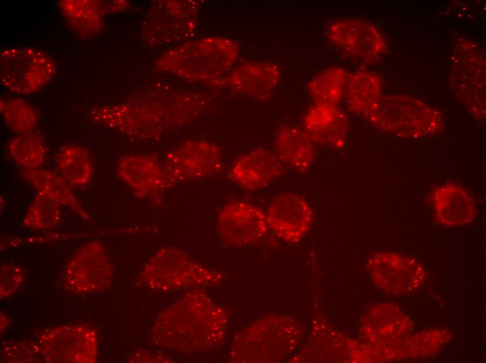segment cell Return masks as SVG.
<instances>
[{"label":"cell","instance_id":"cell-1","mask_svg":"<svg viewBox=\"0 0 486 363\" xmlns=\"http://www.w3.org/2000/svg\"><path fill=\"white\" fill-rule=\"evenodd\" d=\"M201 96L175 90L152 91L120 103L96 105L90 119L138 140L159 138L167 131L192 121L203 110Z\"/></svg>","mask_w":486,"mask_h":363},{"label":"cell","instance_id":"cell-2","mask_svg":"<svg viewBox=\"0 0 486 363\" xmlns=\"http://www.w3.org/2000/svg\"><path fill=\"white\" fill-rule=\"evenodd\" d=\"M227 325L223 308L205 291L193 290L158 316L152 337L158 346L168 350L202 352L223 343Z\"/></svg>","mask_w":486,"mask_h":363},{"label":"cell","instance_id":"cell-3","mask_svg":"<svg viewBox=\"0 0 486 363\" xmlns=\"http://www.w3.org/2000/svg\"><path fill=\"white\" fill-rule=\"evenodd\" d=\"M240 55L238 43L225 36L188 40L163 53L156 68L182 79L210 84L226 75Z\"/></svg>","mask_w":486,"mask_h":363},{"label":"cell","instance_id":"cell-4","mask_svg":"<svg viewBox=\"0 0 486 363\" xmlns=\"http://www.w3.org/2000/svg\"><path fill=\"white\" fill-rule=\"evenodd\" d=\"M301 332L297 323L283 316L263 318L238 332L230 357L236 362H274L294 350Z\"/></svg>","mask_w":486,"mask_h":363},{"label":"cell","instance_id":"cell-5","mask_svg":"<svg viewBox=\"0 0 486 363\" xmlns=\"http://www.w3.org/2000/svg\"><path fill=\"white\" fill-rule=\"evenodd\" d=\"M366 120L381 131L408 139L434 135L443 127V118L438 110L405 95L382 96Z\"/></svg>","mask_w":486,"mask_h":363},{"label":"cell","instance_id":"cell-6","mask_svg":"<svg viewBox=\"0 0 486 363\" xmlns=\"http://www.w3.org/2000/svg\"><path fill=\"white\" fill-rule=\"evenodd\" d=\"M142 278L152 289L171 291L214 286L219 283L221 275L179 249L165 247L149 260Z\"/></svg>","mask_w":486,"mask_h":363},{"label":"cell","instance_id":"cell-7","mask_svg":"<svg viewBox=\"0 0 486 363\" xmlns=\"http://www.w3.org/2000/svg\"><path fill=\"white\" fill-rule=\"evenodd\" d=\"M200 9L201 3L194 0L154 2L141 25L142 39L153 46L188 41L196 32Z\"/></svg>","mask_w":486,"mask_h":363},{"label":"cell","instance_id":"cell-8","mask_svg":"<svg viewBox=\"0 0 486 363\" xmlns=\"http://www.w3.org/2000/svg\"><path fill=\"white\" fill-rule=\"evenodd\" d=\"M57 64L47 52L30 47H9L0 52V80L8 91L27 95L54 77Z\"/></svg>","mask_w":486,"mask_h":363},{"label":"cell","instance_id":"cell-9","mask_svg":"<svg viewBox=\"0 0 486 363\" xmlns=\"http://www.w3.org/2000/svg\"><path fill=\"white\" fill-rule=\"evenodd\" d=\"M223 165L222 152L215 144L204 140L184 142L170 150L163 163L165 188L214 176Z\"/></svg>","mask_w":486,"mask_h":363},{"label":"cell","instance_id":"cell-10","mask_svg":"<svg viewBox=\"0 0 486 363\" xmlns=\"http://www.w3.org/2000/svg\"><path fill=\"white\" fill-rule=\"evenodd\" d=\"M485 55L470 41L456 48L452 62V86L460 101L480 119L485 114Z\"/></svg>","mask_w":486,"mask_h":363},{"label":"cell","instance_id":"cell-11","mask_svg":"<svg viewBox=\"0 0 486 363\" xmlns=\"http://www.w3.org/2000/svg\"><path fill=\"white\" fill-rule=\"evenodd\" d=\"M367 269L374 283L384 292L401 295L420 288L426 281L423 265L410 256L378 252L368 260Z\"/></svg>","mask_w":486,"mask_h":363},{"label":"cell","instance_id":"cell-12","mask_svg":"<svg viewBox=\"0 0 486 363\" xmlns=\"http://www.w3.org/2000/svg\"><path fill=\"white\" fill-rule=\"evenodd\" d=\"M328 40L348 56L364 62L378 59L385 51V41L370 22L360 18H343L327 28Z\"/></svg>","mask_w":486,"mask_h":363},{"label":"cell","instance_id":"cell-13","mask_svg":"<svg viewBox=\"0 0 486 363\" xmlns=\"http://www.w3.org/2000/svg\"><path fill=\"white\" fill-rule=\"evenodd\" d=\"M112 277V263L105 248L98 241L89 242L70 258L66 267L69 286L83 292L106 288Z\"/></svg>","mask_w":486,"mask_h":363},{"label":"cell","instance_id":"cell-14","mask_svg":"<svg viewBox=\"0 0 486 363\" xmlns=\"http://www.w3.org/2000/svg\"><path fill=\"white\" fill-rule=\"evenodd\" d=\"M217 225L223 241L237 247L258 243L269 228L265 213L243 200H233L223 206L219 213Z\"/></svg>","mask_w":486,"mask_h":363},{"label":"cell","instance_id":"cell-15","mask_svg":"<svg viewBox=\"0 0 486 363\" xmlns=\"http://www.w3.org/2000/svg\"><path fill=\"white\" fill-rule=\"evenodd\" d=\"M95 332L81 325H68L45 332L40 339L45 359L54 362H91L96 360Z\"/></svg>","mask_w":486,"mask_h":363},{"label":"cell","instance_id":"cell-16","mask_svg":"<svg viewBox=\"0 0 486 363\" xmlns=\"http://www.w3.org/2000/svg\"><path fill=\"white\" fill-rule=\"evenodd\" d=\"M265 216L269 228L280 239L289 244H297L310 228L313 212L302 196L284 193L271 201Z\"/></svg>","mask_w":486,"mask_h":363},{"label":"cell","instance_id":"cell-17","mask_svg":"<svg viewBox=\"0 0 486 363\" xmlns=\"http://www.w3.org/2000/svg\"><path fill=\"white\" fill-rule=\"evenodd\" d=\"M280 68L274 62L249 61L232 68L211 83L257 100L270 97L280 80Z\"/></svg>","mask_w":486,"mask_h":363},{"label":"cell","instance_id":"cell-18","mask_svg":"<svg viewBox=\"0 0 486 363\" xmlns=\"http://www.w3.org/2000/svg\"><path fill=\"white\" fill-rule=\"evenodd\" d=\"M119 178L139 198H152L166 189L163 163L150 154H127L117 164Z\"/></svg>","mask_w":486,"mask_h":363},{"label":"cell","instance_id":"cell-19","mask_svg":"<svg viewBox=\"0 0 486 363\" xmlns=\"http://www.w3.org/2000/svg\"><path fill=\"white\" fill-rule=\"evenodd\" d=\"M284 170V164L274 151L257 148L239 156L232 164L229 175L238 186L247 190L267 186Z\"/></svg>","mask_w":486,"mask_h":363},{"label":"cell","instance_id":"cell-20","mask_svg":"<svg viewBox=\"0 0 486 363\" xmlns=\"http://www.w3.org/2000/svg\"><path fill=\"white\" fill-rule=\"evenodd\" d=\"M412 329L411 318L395 304L386 302L368 309L360 331L369 344L381 345L405 336Z\"/></svg>","mask_w":486,"mask_h":363},{"label":"cell","instance_id":"cell-21","mask_svg":"<svg viewBox=\"0 0 486 363\" xmlns=\"http://www.w3.org/2000/svg\"><path fill=\"white\" fill-rule=\"evenodd\" d=\"M302 125L315 145L339 149L346 143L349 122L339 106L314 103L306 110Z\"/></svg>","mask_w":486,"mask_h":363},{"label":"cell","instance_id":"cell-22","mask_svg":"<svg viewBox=\"0 0 486 363\" xmlns=\"http://www.w3.org/2000/svg\"><path fill=\"white\" fill-rule=\"evenodd\" d=\"M431 200L437 221L446 226L466 225L474 219L477 212L471 195L453 183L435 187L431 193Z\"/></svg>","mask_w":486,"mask_h":363},{"label":"cell","instance_id":"cell-23","mask_svg":"<svg viewBox=\"0 0 486 363\" xmlns=\"http://www.w3.org/2000/svg\"><path fill=\"white\" fill-rule=\"evenodd\" d=\"M274 147L281 162L297 172H306L314 163L315 144L302 128L291 125L279 126Z\"/></svg>","mask_w":486,"mask_h":363},{"label":"cell","instance_id":"cell-24","mask_svg":"<svg viewBox=\"0 0 486 363\" xmlns=\"http://www.w3.org/2000/svg\"><path fill=\"white\" fill-rule=\"evenodd\" d=\"M381 92L380 77L361 68L348 75L344 98L351 112L367 119L379 103L383 96Z\"/></svg>","mask_w":486,"mask_h":363},{"label":"cell","instance_id":"cell-25","mask_svg":"<svg viewBox=\"0 0 486 363\" xmlns=\"http://www.w3.org/2000/svg\"><path fill=\"white\" fill-rule=\"evenodd\" d=\"M450 337L449 332L446 329L423 331L381 345V355L384 361L432 355Z\"/></svg>","mask_w":486,"mask_h":363},{"label":"cell","instance_id":"cell-26","mask_svg":"<svg viewBox=\"0 0 486 363\" xmlns=\"http://www.w3.org/2000/svg\"><path fill=\"white\" fill-rule=\"evenodd\" d=\"M58 6L69 29L80 38H94L103 30L101 1L61 0Z\"/></svg>","mask_w":486,"mask_h":363},{"label":"cell","instance_id":"cell-27","mask_svg":"<svg viewBox=\"0 0 486 363\" xmlns=\"http://www.w3.org/2000/svg\"><path fill=\"white\" fill-rule=\"evenodd\" d=\"M23 177L36 190L61 206H65L82 218L90 220L89 215L74 193L73 187L59 174L47 169L24 170Z\"/></svg>","mask_w":486,"mask_h":363},{"label":"cell","instance_id":"cell-28","mask_svg":"<svg viewBox=\"0 0 486 363\" xmlns=\"http://www.w3.org/2000/svg\"><path fill=\"white\" fill-rule=\"evenodd\" d=\"M58 173L72 187L84 188L93 177L94 167L89 151L85 147L68 145L59 148L55 155Z\"/></svg>","mask_w":486,"mask_h":363},{"label":"cell","instance_id":"cell-29","mask_svg":"<svg viewBox=\"0 0 486 363\" xmlns=\"http://www.w3.org/2000/svg\"><path fill=\"white\" fill-rule=\"evenodd\" d=\"M348 74L341 67H330L319 72L307 83L314 103L339 106L344 98Z\"/></svg>","mask_w":486,"mask_h":363},{"label":"cell","instance_id":"cell-30","mask_svg":"<svg viewBox=\"0 0 486 363\" xmlns=\"http://www.w3.org/2000/svg\"><path fill=\"white\" fill-rule=\"evenodd\" d=\"M13 161L24 170L40 168L44 164L47 149L42 135L36 132L18 134L8 144Z\"/></svg>","mask_w":486,"mask_h":363},{"label":"cell","instance_id":"cell-31","mask_svg":"<svg viewBox=\"0 0 486 363\" xmlns=\"http://www.w3.org/2000/svg\"><path fill=\"white\" fill-rule=\"evenodd\" d=\"M0 113L5 125L17 134L34 131L38 121L36 109L20 98L1 96Z\"/></svg>","mask_w":486,"mask_h":363},{"label":"cell","instance_id":"cell-32","mask_svg":"<svg viewBox=\"0 0 486 363\" xmlns=\"http://www.w3.org/2000/svg\"><path fill=\"white\" fill-rule=\"evenodd\" d=\"M61 205L47 195L36 192L23 223L34 229H50L61 221Z\"/></svg>","mask_w":486,"mask_h":363},{"label":"cell","instance_id":"cell-33","mask_svg":"<svg viewBox=\"0 0 486 363\" xmlns=\"http://www.w3.org/2000/svg\"><path fill=\"white\" fill-rule=\"evenodd\" d=\"M23 281V274L20 268L13 265H5L1 268V295L3 297L13 294Z\"/></svg>","mask_w":486,"mask_h":363},{"label":"cell","instance_id":"cell-34","mask_svg":"<svg viewBox=\"0 0 486 363\" xmlns=\"http://www.w3.org/2000/svg\"><path fill=\"white\" fill-rule=\"evenodd\" d=\"M102 9L104 15L108 13L121 12L129 6L126 1H101Z\"/></svg>","mask_w":486,"mask_h":363}]
</instances>
